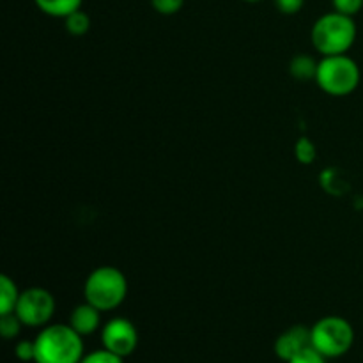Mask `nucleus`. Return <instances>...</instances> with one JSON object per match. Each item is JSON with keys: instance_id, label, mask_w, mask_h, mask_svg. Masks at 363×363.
Listing matches in <instances>:
<instances>
[{"instance_id": "obj_1", "label": "nucleus", "mask_w": 363, "mask_h": 363, "mask_svg": "<svg viewBox=\"0 0 363 363\" xmlns=\"http://www.w3.org/2000/svg\"><path fill=\"white\" fill-rule=\"evenodd\" d=\"M84 337L67 325H50L34 339L35 363H80Z\"/></svg>"}, {"instance_id": "obj_2", "label": "nucleus", "mask_w": 363, "mask_h": 363, "mask_svg": "<svg viewBox=\"0 0 363 363\" xmlns=\"http://www.w3.org/2000/svg\"><path fill=\"white\" fill-rule=\"evenodd\" d=\"M314 48L326 55H340L350 52L357 41V23L353 16L342 13H326L314 23L311 32Z\"/></svg>"}, {"instance_id": "obj_3", "label": "nucleus", "mask_w": 363, "mask_h": 363, "mask_svg": "<svg viewBox=\"0 0 363 363\" xmlns=\"http://www.w3.org/2000/svg\"><path fill=\"white\" fill-rule=\"evenodd\" d=\"M128 294V280L121 269L113 266H99L87 277L84 286L85 301L101 312L119 307Z\"/></svg>"}, {"instance_id": "obj_4", "label": "nucleus", "mask_w": 363, "mask_h": 363, "mask_svg": "<svg viewBox=\"0 0 363 363\" xmlns=\"http://www.w3.org/2000/svg\"><path fill=\"white\" fill-rule=\"evenodd\" d=\"M315 82L330 96H347L360 85L362 73L357 60L346 53L326 55L318 62Z\"/></svg>"}, {"instance_id": "obj_5", "label": "nucleus", "mask_w": 363, "mask_h": 363, "mask_svg": "<svg viewBox=\"0 0 363 363\" xmlns=\"http://www.w3.org/2000/svg\"><path fill=\"white\" fill-rule=\"evenodd\" d=\"M312 347L325 358L344 357L354 344V330L347 319L328 315L311 328Z\"/></svg>"}, {"instance_id": "obj_6", "label": "nucleus", "mask_w": 363, "mask_h": 363, "mask_svg": "<svg viewBox=\"0 0 363 363\" xmlns=\"http://www.w3.org/2000/svg\"><path fill=\"white\" fill-rule=\"evenodd\" d=\"M55 312V298L43 287H30L20 293L14 314L18 315L23 326L38 328L46 326Z\"/></svg>"}, {"instance_id": "obj_7", "label": "nucleus", "mask_w": 363, "mask_h": 363, "mask_svg": "<svg viewBox=\"0 0 363 363\" xmlns=\"http://www.w3.org/2000/svg\"><path fill=\"white\" fill-rule=\"evenodd\" d=\"M103 347L121 358H126L137 350L138 333L133 323L124 318H113L101 330Z\"/></svg>"}, {"instance_id": "obj_8", "label": "nucleus", "mask_w": 363, "mask_h": 363, "mask_svg": "<svg viewBox=\"0 0 363 363\" xmlns=\"http://www.w3.org/2000/svg\"><path fill=\"white\" fill-rule=\"evenodd\" d=\"M312 347V333L307 326H291L286 332L280 333L275 342V353L282 362L293 360L301 351Z\"/></svg>"}, {"instance_id": "obj_9", "label": "nucleus", "mask_w": 363, "mask_h": 363, "mask_svg": "<svg viewBox=\"0 0 363 363\" xmlns=\"http://www.w3.org/2000/svg\"><path fill=\"white\" fill-rule=\"evenodd\" d=\"M101 325V311L91 305L89 301L77 305L69 315V326L82 337L92 335Z\"/></svg>"}, {"instance_id": "obj_10", "label": "nucleus", "mask_w": 363, "mask_h": 363, "mask_svg": "<svg viewBox=\"0 0 363 363\" xmlns=\"http://www.w3.org/2000/svg\"><path fill=\"white\" fill-rule=\"evenodd\" d=\"M41 13L53 18H67L74 11L82 9L84 0H34Z\"/></svg>"}, {"instance_id": "obj_11", "label": "nucleus", "mask_w": 363, "mask_h": 363, "mask_svg": "<svg viewBox=\"0 0 363 363\" xmlns=\"http://www.w3.org/2000/svg\"><path fill=\"white\" fill-rule=\"evenodd\" d=\"M18 298H20V291H18L14 280L7 275L0 277V315L14 312Z\"/></svg>"}, {"instance_id": "obj_12", "label": "nucleus", "mask_w": 363, "mask_h": 363, "mask_svg": "<svg viewBox=\"0 0 363 363\" xmlns=\"http://www.w3.org/2000/svg\"><path fill=\"white\" fill-rule=\"evenodd\" d=\"M315 71H318V62L308 55H296L291 60V74L296 80L307 82L311 78H315Z\"/></svg>"}, {"instance_id": "obj_13", "label": "nucleus", "mask_w": 363, "mask_h": 363, "mask_svg": "<svg viewBox=\"0 0 363 363\" xmlns=\"http://www.w3.org/2000/svg\"><path fill=\"white\" fill-rule=\"evenodd\" d=\"M64 25H66V30L71 35H84L91 28V18H89V14L85 11L78 9L67 18H64Z\"/></svg>"}, {"instance_id": "obj_14", "label": "nucleus", "mask_w": 363, "mask_h": 363, "mask_svg": "<svg viewBox=\"0 0 363 363\" xmlns=\"http://www.w3.org/2000/svg\"><path fill=\"white\" fill-rule=\"evenodd\" d=\"M21 326H23V323L18 319L14 312L0 315V332H2L4 339H14L20 333Z\"/></svg>"}, {"instance_id": "obj_15", "label": "nucleus", "mask_w": 363, "mask_h": 363, "mask_svg": "<svg viewBox=\"0 0 363 363\" xmlns=\"http://www.w3.org/2000/svg\"><path fill=\"white\" fill-rule=\"evenodd\" d=\"M294 151H296L298 162L303 163V165H308V163H312L315 160V145L308 138H300L296 142V149Z\"/></svg>"}, {"instance_id": "obj_16", "label": "nucleus", "mask_w": 363, "mask_h": 363, "mask_svg": "<svg viewBox=\"0 0 363 363\" xmlns=\"http://www.w3.org/2000/svg\"><path fill=\"white\" fill-rule=\"evenodd\" d=\"M124 358L117 357V354H113L112 351L108 350H98V351H92V353L85 354L84 358H82L80 363H124L123 362Z\"/></svg>"}, {"instance_id": "obj_17", "label": "nucleus", "mask_w": 363, "mask_h": 363, "mask_svg": "<svg viewBox=\"0 0 363 363\" xmlns=\"http://www.w3.org/2000/svg\"><path fill=\"white\" fill-rule=\"evenodd\" d=\"M151 6L156 13L170 16V14H176L183 9L184 0H151Z\"/></svg>"}, {"instance_id": "obj_18", "label": "nucleus", "mask_w": 363, "mask_h": 363, "mask_svg": "<svg viewBox=\"0 0 363 363\" xmlns=\"http://www.w3.org/2000/svg\"><path fill=\"white\" fill-rule=\"evenodd\" d=\"M333 11L337 13L347 14V16H354L362 11L363 0H332Z\"/></svg>"}, {"instance_id": "obj_19", "label": "nucleus", "mask_w": 363, "mask_h": 363, "mask_svg": "<svg viewBox=\"0 0 363 363\" xmlns=\"http://www.w3.org/2000/svg\"><path fill=\"white\" fill-rule=\"evenodd\" d=\"M287 363H326V358L321 353L314 350V347H308V350L301 351L300 354L289 360Z\"/></svg>"}, {"instance_id": "obj_20", "label": "nucleus", "mask_w": 363, "mask_h": 363, "mask_svg": "<svg viewBox=\"0 0 363 363\" xmlns=\"http://www.w3.org/2000/svg\"><path fill=\"white\" fill-rule=\"evenodd\" d=\"M16 357L20 358L21 362H30L35 358V346L34 340H21V342L16 344V350H14Z\"/></svg>"}, {"instance_id": "obj_21", "label": "nucleus", "mask_w": 363, "mask_h": 363, "mask_svg": "<svg viewBox=\"0 0 363 363\" xmlns=\"http://www.w3.org/2000/svg\"><path fill=\"white\" fill-rule=\"evenodd\" d=\"M273 4L282 14H296L301 11L305 0H273Z\"/></svg>"}, {"instance_id": "obj_22", "label": "nucleus", "mask_w": 363, "mask_h": 363, "mask_svg": "<svg viewBox=\"0 0 363 363\" xmlns=\"http://www.w3.org/2000/svg\"><path fill=\"white\" fill-rule=\"evenodd\" d=\"M243 2H248V4H255V2H262V0H243Z\"/></svg>"}]
</instances>
